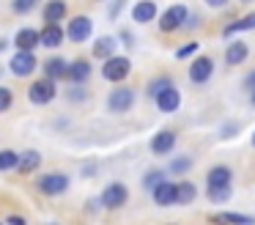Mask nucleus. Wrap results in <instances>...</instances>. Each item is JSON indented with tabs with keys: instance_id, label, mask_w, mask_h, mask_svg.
<instances>
[{
	"instance_id": "1",
	"label": "nucleus",
	"mask_w": 255,
	"mask_h": 225,
	"mask_svg": "<svg viewBox=\"0 0 255 225\" xmlns=\"http://www.w3.org/2000/svg\"><path fill=\"white\" fill-rule=\"evenodd\" d=\"M129 71H132V63H129V58H124V55H110V58H105V66H102V74L110 82L127 80Z\"/></svg>"
},
{
	"instance_id": "2",
	"label": "nucleus",
	"mask_w": 255,
	"mask_h": 225,
	"mask_svg": "<svg viewBox=\"0 0 255 225\" xmlns=\"http://www.w3.org/2000/svg\"><path fill=\"white\" fill-rule=\"evenodd\" d=\"M187 5L184 3H176V5H170V8L165 11V14L159 16V30L162 33H173V30H181V25H184V19H187Z\"/></svg>"
},
{
	"instance_id": "3",
	"label": "nucleus",
	"mask_w": 255,
	"mask_h": 225,
	"mask_svg": "<svg viewBox=\"0 0 255 225\" xmlns=\"http://www.w3.org/2000/svg\"><path fill=\"white\" fill-rule=\"evenodd\" d=\"M55 80H50V77H41V80H36L33 85L28 88V99L33 104H47L55 99Z\"/></svg>"
},
{
	"instance_id": "4",
	"label": "nucleus",
	"mask_w": 255,
	"mask_h": 225,
	"mask_svg": "<svg viewBox=\"0 0 255 225\" xmlns=\"http://www.w3.org/2000/svg\"><path fill=\"white\" fill-rule=\"evenodd\" d=\"M8 69H11V74H17V77H30V74L36 71V58H33V49H19V52L11 58Z\"/></svg>"
},
{
	"instance_id": "5",
	"label": "nucleus",
	"mask_w": 255,
	"mask_h": 225,
	"mask_svg": "<svg viewBox=\"0 0 255 225\" xmlns=\"http://www.w3.org/2000/svg\"><path fill=\"white\" fill-rule=\"evenodd\" d=\"M91 33H94V22H91V16H74V19L69 22V27H66L69 41H74V44L88 41Z\"/></svg>"
},
{
	"instance_id": "6",
	"label": "nucleus",
	"mask_w": 255,
	"mask_h": 225,
	"mask_svg": "<svg viewBox=\"0 0 255 225\" xmlns=\"http://www.w3.org/2000/svg\"><path fill=\"white\" fill-rule=\"evenodd\" d=\"M36 187H39V192H44V195H61V192L69 190V179L63 173H44L36 181Z\"/></svg>"
},
{
	"instance_id": "7",
	"label": "nucleus",
	"mask_w": 255,
	"mask_h": 225,
	"mask_svg": "<svg viewBox=\"0 0 255 225\" xmlns=\"http://www.w3.org/2000/svg\"><path fill=\"white\" fill-rule=\"evenodd\" d=\"M211 71H214V60L206 58V55H200V58H195V63L189 66V80H192L195 85H203V82L211 77Z\"/></svg>"
},
{
	"instance_id": "8",
	"label": "nucleus",
	"mask_w": 255,
	"mask_h": 225,
	"mask_svg": "<svg viewBox=\"0 0 255 225\" xmlns=\"http://www.w3.org/2000/svg\"><path fill=\"white\" fill-rule=\"evenodd\" d=\"M154 99H156V107H159L162 113H176V110L181 107V93L173 85H167L165 91H159Z\"/></svg>"
},
{
	"instance_id": "9",
	"label": "nucleus",
	"mask_w": 255,
	"mask_h": 225,
	"mask_svg": "<svg viewBox=\"0 0 255 225\" xmlns=\"http://www.w3.org/2000/svg\"><path fill=\"white\" fill-rule=\"evenodd\" d=\"M132 104H134V91H129V88H118V91H113L110 99H107V107H110L113 113H127Z\"/></svg>"
},
{
	"instance_id": "10",
	"label": "nucleus",
	"mask_w": 255,
	"mask_h": 225,
	"mask_svg": "<svg viewBox=\"0 0 255 225\" xmlns=\"http://www.w3.org/2000/svg\"><path fill=\"white\" fill-rule=\"evenodd\" d=\"M127 187L124 184H110V187H105V192H102V206H107V209H118V206H124L127 203Z\"/></svg>"
},
{
	"instance_id": "11",
	"label": "nucleus",
	"mask_w": 255,
	"mask_h": 225,
	"mask_svg": "<svg viewBox=\"0 0 255 225\" xmlns=\"http://www.w3.org/2000/svg\"><path fill=\"white\" fill-rule=\"evenodd\" d=\"M63 38H66V33H63V27L58 25V22H47V27L39 33V44H44V47H50V49L61 47Z\"/></svg>"
},
{
	"instance_id": "12",
	"label": "nucleus",
	"mask_w": 255,
	"mask_h": 225,
	"mask_svg": "<svg viewBox=\"0 0 255 225\" xmlns=\"http://www.w3.org/2000/svg\"><path fill=\"white\" fill-rule=\"evenodd\" d=\"M173 146H176V132H170V129L156 132L154 140H151V151L154 154H170Z\"/></svg>"
},
{
	"instance_id": "13",
	"label": "nucleus",
	"mask_w": 255,
	"mask_h": 225,
	"mask_svg": "<svg viewBox=\"0 0 255 225\" xmlns=\"http://www.w3.org/2000/svg\"><path fill=\"white\" fill-rule=\"evenodd\" d=\"M151 192H154V201L159 203V206H173V203H176V184H170V181H165V179H162Z\"/></svg>"
},
{
	"instance_id": "14",
	"label": "nucleus",
	"mask_w": 255,
	"mask_h": 225,
	"mask_svg": "<svg viewBox=\"0 0 255 225\" xmlns=\"http://www.w3.org/2000/svg\"><path fill=\"white\" fill-rule=\"evenodd\" d=\"M154 16H156V3L154 0H140L137 5H132V19L140 22V25H143V22H151Z\"/></svg>"
},
{
	"instance_id": "15",
	"label": "nucleus",
	"mask_w": 255,
	"mask_h": 225,
	"mask_svg": "<svg viewBox=\"0 0 255 225\" xmlns=\"http://www.w3.org/2000/svg\"><path fill=\"white\" fill-rule=\"evenodd\" d=\"M66 74H69V63L63 58L44 60V77H50V80H66Z\"/></svg>"
},
{
	"instance_id": "16",
	"label": "nucleus",
	"mask_w": 255,
	"mask_h": 225,
	"mask_svg": "<svg viewBox=\"0 0 255 225\" xmlns=\"http://www.w3.org/2000/svg\"><path fill=\"white\" fill-rule=\"evenodd\" d=\"M247 55H250V47L244 41H233L231 47L225 49V63L228 66H239V63H244L247 60Z\"/></svg>"
},
{
	"instance_id": "17",
	"label": "nucleus",
	"mask_w": 255,
	"mask_h": 225,
	"mask_svg": "<svg viewBox=\"0 0 255 225\" xmlns=\"http://www.w3.org/2000/svg\"><path fill=\"white\" fill-rule=\"evenodd\" d=\"M14 44H17V49H36L39 47V33L33 27H22L14 38Z\"/></svg>"
},
{
	"instance_id": "18",
	"label": "nucleus",
	"mask_w": 255,
	"mask_h": 225,
	"mask_svg": "<svg viewBox=\"0 0 255 225\" xmlns=\"http://www.w3.org/2000/svg\"><path fill=\"white\" fill-rule=\"evenodd\" d=\"M66 77L72 82H85L91 77V63H88V60H83V58L74 60V63H69V74Z\"/></svg>"
},
{
	"instance_id": "19",
	"label": "nucleus",
	"mask_w": 255,
	"mask_h": 225,
	"mask_svg": "<svg viewBox=\"0 0 255 225\" xmlns=\"http://www.w3.org/2000/svg\"><path fill=\"white\" fill-rule=\"evenodd\" d=\"M39 165H41V154L33 151V148H30V151H22L17 157V168L22 170V173H30V170H36Z\"/></svg>"
},
{
	"instance_id": "20",
	"label": "nucleus",
	"mask_w": 255,
	"mask_h": 225,
	"mask_svg": "<svg viewBox=\"0 0 255 225\" xmlns=\"http://www.w3.org/2000/svg\"><path fill=\"white\" fill-rule=\"evenodd\" d=\"M116 38L113 36H102V38H96V44H94V55L96 58H110V55H116Z\"/></svg>"
},
{
	"instance_id": "21",
	"label": "nucleus",
	"mask_w": 255,
	"mask_h": 225,
	"mask_svg": "<svg viewBox=\"0 0 255 225\" xmlns=\"http://www.w3.org/2000/svg\"><path fill=\"white\" fill-rule=\"evenodd\" d=\"M66 16V3L63 0H50V3L44 5V19L47 22H58Z\"/></svg>"
},
{
	"instance_id": "22",
	"label": "nucleus",
	"mask_w": 255,
	"mask_h": 225,
	"mask_svg": "<svg viewBox=\"0 0 255 225\" xmlns=\"http://www.w3.org/2000/svg\"><path fill=\"white\" fill-rule=\"evenodd\" d=\"M195 195H198V190H195L189 181H178V184H176V203L187 206V203L195 201Z\"/></svg>"
},
{
	"instance_id": "23",
	"label": "nucleus",
	"mask_w": 255,
	"mask_h": 225,
	"mask_svg": "<svg viewBox=\"0 0 255 225\" xmlns=\"http://www.w3.org/2000/svg\"><path fill=\"white\" fill-rule=\"evenodd\" d=\"M206 181L209 184H231V168L228 165H214L206 176Z\"/></svg>"
},
{
	"instance_id": "24",
	"label": "nucleus",
	"mask_w": 255,
	"mask_h": 225,
	"mask_svg": "<svg viewBox=\"0 0 255 225\" xmlns=\"http://www.w3.org/2000/svg\"><path fill=\"white\" fill-rule=\"evenodd\" d=\"M253 27H255V14H250V16H242V19L231 22V25L222 30V36H233V33H239V30H253Z\"/></svg>"
},
{
	"instance_id": "25",
	"label": "nucleus",
	"mask_w": 255,
	"mask_h": 225,
	"mask_svg": "<svg viewBox=\"0 0 255 225\" xmlns=\"http://www.w3.org/2000/svg\"><path fill=\"white\" fill-rule=\"evenodd\" d=\"M217 223H239V225H253L255 217H250V214H233V212H220L214 214Z\"/></svg>"
},
{
	"instance_id": "26",
	"label": "nucleus",
	"mask_w": 255,
	"mask_h": 225,
	"mask_svg": "<svg viewBox=\"0 0 255 225\" xmlns=\"http://www.w3.org/2000/svg\"><path fill=\"white\" fill-rule=\"evenodd\" d=\"M231 198V184H209V201L211 203H225Z\"/></svg>"
},
{
	"instance_id": "27",
	"label": "nucleus",
	"mask_w": 255,
	"mask_h": 225,
	"mask_svg": "<svg viewBox=\"0 0 255 225\" xmlns=\"http://www.w3.org/2000/svg\"><path fill=\"white\" fill-rule=\"evenodd\" d=\"M162 179H165V176H162V170L154 168V170H148V173L143 176V187H145V190H154V187L159 184Z\"/></svg>"
},
{
	"instance_id": "28",
	"label": "nucleus",
	"mask_w": 255,
	"mask_h": 225,
	"mask_svg": "<svg viewBox=\"0 0 255 225\" xmlns=\"http://www.w3.org/2000/svg\"><path fill=\"white\" fill-rule=\"evenodd\" d=\"M17 157H19V154H14V151H0V170L17 168Z\"/></svg>"
},
{
	"instance_id": "29",
	"label": "nucleus",
	"mask_w": 255,
	"mask_h": 225,
	"mask_svg": "<svg viewBox=\"0 0 255 225\" xmlns=\"http://www.w3.org/2000/svg\"><path fill=\"white\" fill-rule=\"evenodd\" d=\"M189 168H192V159H189V157H178V159H173V162H170L173 173H187Z\"/></svg>"
},
{
	"instance_id": "30",
	"label": "nucleus",
	"mask_w": 255,
	"mask_h": 225,
	"mask_svg": "<svg viewBox=\"0 0 255 225\" xmlns=\"http://www.w3.org/2000/svg\"><path fill=\"white\" fill-rule=\"evenodd\" d=\"M167 85H173V82L167 80V77H159V80H151V82H148V93H151V96H156V93H159V91H165Z\"/></svg>"
},
{
	"instance_id": "31",
	"label": "nucleus",
	"mask_w": 255,
	"mask_h": 225,
	"mask_svg": "<svg viewBox=\"0 0 255 225\" xmlns=\"http://www.w3.org/2000/svg\"><path fill=\"white\" fill-rule=\"evenodd\" d=\"M11 107V91L6 85H0V113H6Z\"/></svg>"
},
{
	"instance_id": "32",
	"label": "nucleus",
	"mask_w": 255,
	"mask_h": 225,
	"mask_svg": "<svg viewBox=\"0 0 255 225\" xmlns=\"http://www.w3.org/2000/svg\"><path fill=\"white\" fill-rule=\"evenodd\" d=\"M33 3H36V0H14L11 8L17 11V14H28V11L33 8Z\"/></svg>"
},
{
	"instance_id": "33",
	"label": "nucleus",
	"mask_w": 255,
	"mask_h": 225,
	"mask_svg": "<svg viewBox=\"0 0 255 225\" xmlns=\"http://www.w3.org/2000/svg\"><path fill=\"white\" fill-rule=\"evenodd\" d=\"M198 44H195V41H189V44H184V47L181 49H178V52H176V58H189V55H195V52H198Z\"/></svg>"
},
{
	"instance_id": "34",
	"label": "nucleus",
	"mask_w": 255,
	"mask_h": 225,
	"mask_svg": "<svg viewBox=\"0 0 255 225\" xmlns=\"http://www.w3.org/2000/svg\"><path fill=\"white\" fill-rule=\"evenodd\" d=\"M198 25H200V16H189V14H187V19H184L181 30H195Z\"/></svg>"
},
{
	"instance_id": "35",
	"label": "nucleus",
	"mask_w": 255,
	"mask_h": 225,
	"mask_svg": "<svg viewBox=\"0 0 255 225\" xmlns=\"http://www.w3.org/2000/svg\"><path fill=\"white\" fill-rule=\"evenodd\" d=\"M206 3H209L211 8H222V5H228V0H206Z\"/></svg>"
},
{
	"instance_id": "36",
	"label": "nucleus",
	"mask_w": 255,
	"mask_h": 225,
	"mask_svg": "<svg viewBox=\"0 0 255 225\" xmlns=\"http://www.w3.org/2000/svg\"><path fill=\"white\" fill-rule=\"evenodd\" d=\"M72 99H74V102H80V99H83V91H80V88H74V91H72Z\"/></svg>"
},
{
	"instance_id": "37",
	"label": "nucleus",
	"mask_w": 255,
	"mask_h": 225,
	"mask_svg": "<svg viewBox=\"0 0 255 225\" xmlns=\"http://www.w3.org/2000/svg\"><path fill=\"white\" fill-rule=\"evenodd\" d=\"M8 223H17V225H25V217H8Z\"/></svg>"
},
{
	"instance_id": "38",
	"label": "nucleus",
	"mask_w": 255,
	"mask_h": 225,
	"mask_svg": "<svg viewBox=\"0 0 255 225\" xmlns=\"http://www.w3.org/2000/svg\"><path fill=\"white\" fill-rule=\"evenodd\" d=\"M247 85H250V88H255V71H253V74L247 77Z\"/></svg>"
},
{
	"instance_id": "39",
	"label": "nucleus",
	"mask_w": 255,
	"mask_h": 225,
	"mask_svg": "<svg viewBox=\"0 0 255 225\" xmlns=\"http://www.w3.org/2000/svg\"><path fill=\"white\" fill-rule=\"evenodd\" d=\"M3 49H6V38H0V52H3Z\"/></svg>"
},
{
	"instance_id": "40",
	"label": "nucleus",
	"mask_w": 255,
	"mask_h": 225,
	"mask_svg": "<svg viewBox=\"0 0 255 225\" xmlns=\"http://www.w3.org/2000/svg\"><path fill=\"white\" fill-rule=\"evenodd\" d=\"M253 104H255V88H253Z\"/></svg>"
},
{
	"instance_id": "41",
	"label": "nucleus",
	"mask_w": 255,
	"mask_h": 225,
	"mask_svg": "<svg viewBox=\"0 0 255 225\" xmlns=\"http://www.w3.org/2000/svg\"><path fill=\"white\" fill-rule=\"evenodd\" d=\"M253 146H255V132H253Z\"/></svg>"
}]
</instances>
